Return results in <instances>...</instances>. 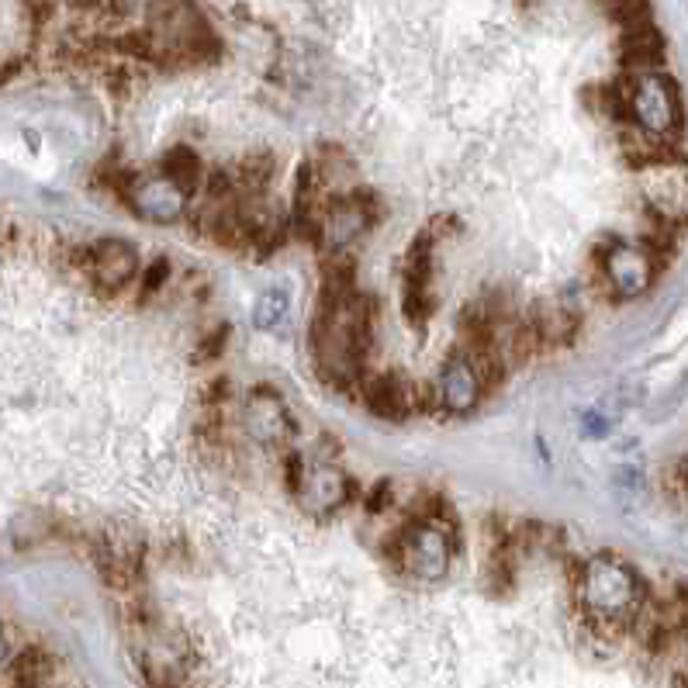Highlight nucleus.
Masks as SVG:
<instances>
[{"label":"nucleus","mask_w":688,"mask_h":688,"mask_svg":"<svg viewBox=\"0 0 688 688\" xmlns=\"http://www.w3.org/2000/svg\"><path fill=\"white\" fill-rule=\"evenodd\" d=\"M602 267H606V277L619 298H637V294H644L650 287V277H654V263H650V256L637 246H612L609 253L602 256Z\"/></svg>","instance_id":"obj_8"},{"label":"nucleus","mask_w":688,"mask_h":688,"mask_svg":"<svg viewBox=\"0 0 688 688\" xmlns=\"http://www.w3.org/2000/svg\"><path fill=\"white\" fill-rule=\"evenodd\" d=\"M170 177L180 180V184L191 191V187L198 184V160H194L187 149H177V153H170Z\"/></svg>","instance_id":"obj_16"},{"label":"nucleus","mask_w":688,"mask_h":688,"mask_svg":"<svg viewBox=\"0 0 688 688\" xmlns=\"http://www.w3.org/2000/svg\"><path fill=\"white\" fill-rule=\"evenodd\" d=\"M540 332H543L547 339H564L567 332H571V322H567V315L561 312V308H543Z\"/></svg>","instance_id":"obj_17"},{"label":"nucleus","mask_w":688,"mask_h":688,"mask_svg":"<svg viewBox=\"0 0 688 688\" xmlns=\"http://www.w3.org/2000/svg\"><path fill=\"white\" fill-rule=\"evenodd\" d=\"M163 274H166V260H160V263H156V267L153 270H149V277H146V287H149V291H156V287H160L163 284Z\"/></svg>","instance_id":"obj_20"},{"label":"nucleus","mask_w":688,"mask_h":688,"mask_svg":"<svg viewBox=\"0 0 688 688\" xmlns=\"http://www.w3.org/2000/svg\"><path fill=\"white\" fill-rule=\"evenodd\" d=\"M45 675H49V661L42 650H25L11 668V678L18 685H42Z\"/></svg>","instance_id":"obj_15"},{"label":"nucleus","mask_w":688,"mask_h":688,"mask_svg":"<svg viewBox=\"0 0 688 688\" xmlns=\"http://www.w3.org/2000/svg\"><path fill=\"white\" fill-rule=\"evenodd\" d=\"M284 315H287V294L284 291H263L260 298H256V308H253L256 329H274Z\"/></svg>","instance_id":"obj_14"},{"label":"nucleus","mask_w":688,"mask_h":688,"mask_svg":"<svg viewBox=\"0 0 688 688\" xmlns=\"http://www.w3.org/2000/svg\"><path fill=\"white\" fill-rule=\"evenodd\" d=\"M243 422H246V433L263 446H281L291 440V415H287V405H284V398L270 388H256L253 395L246 398Z\"/></svg>","instance_id":"obj_5"},{"label":"nucleus","mask_w":688,"mask_h":688,"mask_svg":"<svg viewBox=\"0 0 688 688\" xmlns=\"http://www.w3.org/2000/svg\"><path fill=\"white\" fill-rule=\"evenodd\" d=\"M626 108H630L633 122L650 135H668L678 125V94L675 83L661 73H637L626 83Z\"/></svg>","instance_id":"obj_3"},{"label":"nucleus","mask_w":688,"mask_h":688,"mask_svg":"<svg viewBox=\"0 0 688 688\" xmlns=\"http://www.w3.org/2000/svg\"><path fill=\"white\" fill-rule=\"evenodd\" d=\"M4 654H7V644H4V633H0V664H4Z\"/></svg>","instance_id":"obj_21"},{"label":"nucleus","mask_w":688,"mask_h":688,"mask_svg":"<svg viewBox=\"0 0 688 688\" xmlns=\"http://www.w3.org/2000/svg\"><path fill=\"white\" fill-rule=\"evenodd\" d=\"M581 426H585V433H588V436H595V440L609 433V419H606V415H602V412H588Z\"/></svg>","instance_id":"obj_18"},{"label":"nucleus","mask_w":688,"mask_h":688,"mask_svg":"<svg viewBox=\"0 0 688 688\" xmlns=\"http://www.w3.org/2000/svg\"><path fill=\"white\" fill-rule=\"evenodd\" d=\"M111 4H115L118 14H135V11H142V7L153 4V0H111Z\"/></svg>","instance_id":"obj_19"},{"label":"nucleus","mask_w":688,"mask_h":688,"mask_svg":"<svg viewBox=\"0 0 688 688\" xmlns=\"http://www.w3.org/2000/svg\"><path fill=\"white\" fill-rule=\"evenodd\" d=\"M139 270V260H135V249L122 243V239H101L94 249H90V274L101 287L108 291H118L135 277Z\"/></svg>","instance_id":"obj_10"},{"label":"nucleus","mask_w":688,"mask_h":688,"mask_svg":"<svg viewBox=\"0 0 688 688\" xmlns=\"http://www.w3.org/2000/svg\"><path fill=\"white\" fill-rule=\"evenodd\" d=\"M367 229V204L350 198V201H339L336 208L329 211V218H325L322 232H325V246L329 249H346L353 243V239L360 236V232Z\"/></svg>","instance_id":"obj_11"},{"label":"nucleus","mask_w":688,"mask_h":688,"mask_svg":"<svg viewBox=\"0 0 688 688\" xmlns=\"http://www.w3.org/2000/svg\"><path fill=\"white\" fill-rule=\"evenodd\" d=\"M294 488H298L305 509L319 512V516L339 509V505L346 502V491H350L346 474L332 464H312V467H305V471L294 467Z\"/></svg>","instance_id":"obj_7"},{"label":"nucleus","mask_w":688,"mask_h":688,"mask_svg":"<svg viewBox=\"0 0 688 688\" xmlns=\"http://www.w3.org/2000/svg\"><path fill=\"white\" fill-rule=\"evenodd\" d=\"M626 59H630V63H640V66L657 63V59H661V35L650 28V21L647 25L626 28Z\"/></svg>","instance_id":"obj_13"},{"label":"nucleus","mask_w":688,"mask_h":688,"mask_svg":"<svg viewBox=\"0 0 688 688\" xmlns=\"http://www.w3.org/2000/svg\"><path fill=\"white\" fill-rule=\"evenodd\" d=\"M370 408H374L377 415H384V419H398V415H405L408 398L402 391V381H398L395 374H384L370 384Z\"/></svg>","instance_id":"obj_12"},{"label":"nucleus","mask_w":688,"mask_h":688,"mask_svg":"<svg viewBox=\"0 0 688 688\" xmlns=\"http://www.w3.org/2000/svg\"><path fill=\"white\" fill-rule=\"evenodd\" d=\"M453 543L443 526L436 523H415L408 526L398 540V561L415 581H443L450 571Z\"/></svg>","instance_id":"obj_4"},{"label":"nucleus","mask_w":688,"mask_h":688,"mask_svg":"<svg viewBox=\"0 0 688 688\" xmlns=\"http://www.w3.org/2000/svg\"><path fill=\"white\" fill-rule=\"evenodd\" d=\"M128 201L149 222H173L184 215L187 208V187L180 180H173L170 173L160 177H142L139 184L128 191Z\"/></svg>","instance_id":"obj_6"},{"label":"nucleus","mask_w":688,"mask_h":688,"mask_svg":"<svg viewBox=\"0 0 688 688\" xmlns=\"http://www.w3.org/2000/svg\"><path fill=\"white\" fill-rule=\"evenodd\" d=\"M481 398V377L467 360H450L436 377V402L450 415H467Z\"/></svg>","instance_id":"obj_9"},{"label":"nucleus","mask_w":688,"mask_h":688,"mask_svg":"<svg viewBox=\"0 0 688 688\" xmlns=\"http://www.w3.org/2000/svg\"><path fill=\"white\" fill-rule=\"evenodd\" d=\"M578 595H581V606H585L592 619L623 626L640 612L644 585H640L637 571L626 561H619L612 554H599L581 571Z\"/></svg>","instance_id":"obj_2"},{"label":"nucleus","mask_w":688,"mask_h":688,"mask_svg":"<svg viewBox=\"0 0 688 688\" xmlns=\"http://www.w3.org/2000/svg\"><path fill=\"white\" fill-rule=\"evenodd\" d=\"M367 350V308L360 298L346 291L325 301L319 322H315V357L322 370L336 374V381L357 374L360 357Z\"/></svg>","instance_id":"obj_1"}]
</instances>
